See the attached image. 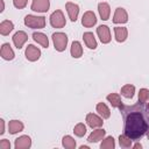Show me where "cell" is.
Instances as JSON below:
<instances>
[{
    "mask_svg": "<svg viewBox=\"0 0 149 149\" xmlns=\"http://www.w3.org/2000/svg\"><path fill=\"white\" fill-rule=\"evenodd\" d=\"M123 119V134L132 140H140L149 129V106L143 102L123 105L120 109Z\"/></svg>",
    "mask_w": 149,
    "mask_h": 149,
    "instance_id": "6da1fadb",
    "label": "cell"
},
{
    "mask_svg": "<svg viewBox=\"0 0 149 149\" xmlns=\"http://www.w3.org/2000/svg\"><path fill=\"white\" fill-rule=\"evenodd\" d=\"M24 24L33 29H42L45 27V17L44 16H35L27 15L24 17Z\"/></svg>",
    "mask_w": 149,
    "mask_h": 149,
    "instance_id": "7a4b0ae2",
    "label": "cell"
},
{
    "mask_svg": "<svg viewBox=\"0 0 149 149\" xmlns=\"http://www.w3.org/2000/svg\"><path fill=\"white\" fill-rule=\"evenodd\" d=\"M52 42H54V47L57 51L62 52L65 50L66 44H68V36L64 33H54L52 34Z\"/></svg>",
    "mask_w": 149,
    "mask_h": 149,
    "instance_id": "3957f363",
    "label": "cell"
},
{
    "mask_svg": "<svg viewBox=\"0 0 149 149\" xmlns=\"http://www.w3.org/2000/svg\"><path fill=\"white\" fill-rule=\"evenodd\" d=\"M65 17L64 14L61 9H56L51 15H50V24L54 28H63L65 26Z\"/></svg>",
    "mask_w": 149,
    "mask_h": 149,
    "instance_id": "277c9868",
    "label": "cell"
},
{
    "mask_svg": "<svg viewBox=\"0 0 149 149\" xmlns=\"http://www.w3.org/2000/svg\"><path fill=\"white\" fill-rule=\"evenodd\" d=\"M24 55H26V58L30 62H35L37 61L40 57H41V50L33 45V44H29L27 48H26V51H24Z\"/></svg>",
    "mask_w": 149,
    "mask_h": 149,
    "instance_id": "5b68a950",
    "label": "cell"
},
{
    "mask_svg": "<svg viewBox=\"0 0 149 149\" xmlns=\"http://www.w3.org/2000/svg\"><path fill=\"white\" fill-rule=\"evenodd\" d=\"M50 1L49 0H33L31 2V10L38 13H45L49 10Z\"/></svg>",
    "mask_w": 149,
    "mask_h": 149,
    "instance_id": "8992f818",
    "label": "cell"
},
{
    "mask_svg": "<svg viewBox=\"0 0 149 149\" xmlns=\"http://www.w3.org/2000/svg\"><path fill=\"white\" fill-rule=\"evenodd\" d=\"M97 34L100 38V41L104 43V44H107L111 42V31H109V28L105 24H101L97 28Z\"/></svg>",
    "mask_w": 149,
    "mask_h": 149,
    "instance_id": "52a82bcc",
    "label": "cell"
},
{
    "mask_svg": "<svg viewBox=\"0 0 149 149\" xmlns=\"http://www.w3.org/2000/svg\"><path fill=\"white\" fill-rule=\"evenodd\" d=\"M97 23V17H95V14L92 12V10H87L83 14V17H81V24L86 28H90V27H93L94 24Z\"/></svg>",
    "mask_w": 149,
    "mask_h": 149,
    "instance_id": "ba28073f",
    "label": "cell"
},
{
    "mask_svg": "<svg viewBox=\"0 0 149 149\" xmlns=\"http://www.w3.org/2000/svg\"><path fill=\"white\" fill-rule=\"evenodd\" d=\"M86 123L91 127V128H99L102 126L104 121H102V118L94 114V113H88L86 115Z\"/></svg>",
    "mask_w": 149,
    "mask_h": 149,
    "instance_id": "9c48e42d",
    "label": "cell"
},
{
    "mask_svg": "<svg viewBox=\"0 0 149 149\" xmlns=\"http://www.w3.org/2000/svg\"><path fill=\"white\" fill-rule=\"evenodd\" d=\"M27 40H28V35L23 30H19L13 35V43L17 49H21L23 44L27 42Z\"/></svg>",
    "mask_w": 149,
    "mask_h": 149,
    "instance_id": "30bf717a",
    "label": "cell"
},
{
    "mask_svg": "<svg viewBox=\"0 0 149 149\" xmlns=\"http://www.w3.org/2000/svg\"><path fill=\"white\" fill-rule=\"evenodd\" d=\"M128 21V14L125 8L118 7L115 9L114 16H113V22L114 23H126Z\"/></svg>",
    "mask_w": 149,
    "mask_h": 149,
    "instance_id": "8fae6325",
    "label": "cell"
},
{
    "mask_svg": "<svg viewBox=\"0 0 149 149\" xmlns=\"http://www.w3.org/2000/svg\"><path fill=\"white\" fill-rule=\"evenodd\" d=\"M65 8H66V12L69 14L70 20L72 22H76L77 17H78V14H79V7H78V5L69 1V2L65 3Z\"/></svg>",
    "mask_w": 149,
    "mask_h": 149,
    "instance_id": "7c38bea8",
    "label": "cell"
},
{
    "mask_svg": "<svg viewBox=\"0 0 149 149\" xmlns=\"http://www.w3.org/2000/svg\"><path fill=\"white\" fill-rule=\"evenodd\" d=\"M31 146V139L28 135H22L15 140L14 147L15 149H27Z\"/></svg>",
    "mask_w": 149,
    "mask_h": 149,
    "instance_id": "4fadbf2b",
    "label": "cell"
},
{
    "mask_svg": "<svg viewBox=\"0 0 149 149\" xmlns=\"http://www.w3.org/2000/svg\"><path fill=\"white\" fill-rule=\"evenodd\" d=\"M0 55L3 59L6 61H12L14 59L15 55H14V51L12 49V47L9 45V43H3L2 47H1V50H0Z\"/></svg>",
    "mask_w": 149,
    "mask_h": 149,
    "instance_id": "5bb4252c",
    "label": "cell"
},
{
    "mask_svg": "<svg viewBox=\"0 0 149 149\" xmlns=\"http://www.w3.org/2000/svg\"><path fill=\"white\" fill-rule=\"evenodd\" d=\"M98 10H99V15L100 17L106 21L109 19V14H111V8H109V5L107 2H100L98 5Z\"/></svg>",
    "mask_w": 149,
    "mask_h": 149,
    "instance_id": "9a60e30c",
    "label": "cell"
},
{
    "mask_svg": "<svg viewBox=\"0 0 149 149\" xmlns=\"http://www.w3.org/2000/svg\"><path fill=\"white\" fill-rule=\"evenodd\" d=\"M114 35L118 42H125L128 36V30L125 27H114Z\"/></svg>",
    "mask_w": 149,
    "mask_h": 149,
    "instance_id": "2e32d148",
    "label": "cell"
},
{
    "mask_svg": "<svg viewBox=\"0 0 149 149\" xmlns=\"http://www.w3.org/2000/svg\"><path fill=\"white\" fill-rule=\"evenodd\" d=\"M23 128H24L23 123H22L21 121H19V120H12V121H9V123H8L9 134H13V135L16 134V133H19V132H22Z\"/></svg>",
    "mask_w": 149,
    "mask_h": 149,
    "instance_id": "e0dca14e",
    "label": "cell"
},
{
    "mask_svg": "<svg viewBox=\"0 0 149 149\" xmlns=\"http://www.w3.org/2000/svg\"><path fill=\"white\" fill-rule=\"evenodd\" d=\"M105 134H106V130L105 129H95V130H93L90 135H88V137H87V141L88 142H99L100 140H102L104 139V136H105Z\"/></svg>",
    "mask_w": 149,
    "mask_h": 149,
    "instance_id": "ac0fdd59",
    "label": "cell"
},
{
    "mask_svg": "<svg viewBox=\"0 0 149 149\" xmlns=\"http://www.w3.org/2000/svg\"><path fill=\"white\" fill-rule=\"evenodd\" d=\"M83 38H84V42H85V44H86L87 48H90V49H95L97 48V41L94 38L93 33H91V31L84 33Z\"/></svg>",
    "mask_w": 149,
    "mask_h": 149,
    "instance_id": "d6986e66",
    "label": "cell"
},
{
    "mask_svg": "<svg viewBox=\"0 0 149 149\" xmlns=\"http://www.w3.org/2000/svg\"><path fill=\"white\" fill-rule=\"evenodd\" d=\"M33 38H34V41L35 42H37L38 44H41L43 48H48L49 47V40H48V37H47V35L45 34H43V33H34L33 34Z\"/></svg>",
    "mask_w": 149,
    "mask_h": 149,
    "instance_id": "ffe728a7",
    "label": "cell"
},
{
    "mask_svg": "<svg viewBox=\"0 0 149 149\" xmlns=\"http://www.w3.org/2000/svg\"><path fill=\"white\" fill-rule=\"evenodd\" d=\"M106 98H107V100L111 102V105L113 107H116V108L121 109V107L123 106V104L121 101V98H120V95L118 93H109Z\"/></svg>",
    "mask_w": 149,
    "mask_h": 149,
    "instance_id": "44dd1931",
    "label": "cell"
},
{
    "mask_svg": "<svg viewBox=\"0 0 149 149\" xmlns=\"http://www.w3.org/2000/svg\"><path fill=\"white\" fill-rule=\"evenodd\" d=\"M70 52H71V56H72L73 58H79V57L83 55V47H81L80 42L73 41L72 44H71V50H70Z\"/></svg>",
    "mask_w": 149,
    "mask_h": 149,
    "instance_id": "7402d4cb",
    "label": "cell"
},
{
    "mask_svg": "<svg viewBox=\"0 0 149 149\" xmlns=\"http://www.w3.org/2000/svg\"><path fill=\"white\" fill-rule=\"evenodd\" d=\"M95 108H97V112L99 113V115L102 119H108L111 116V111H109V108L107 107L106 104L99 102V104H97V107Z\"/></svg>",
    "mask_w": 149,
    "mask_h": 149,
    "instance_id": "603a6c76",
    "label": "cell"
},
{
    "mask_svg": "<svg viewBox=\"0 0 149 149\" xmlns=\"http://www.w3.org/2000/svg\"><path fill=\"white\" fill-rule=\"evenodd\" d=\"M13 28H14L13 22L9 21V20H5V21H2L0 23V34L6 36V35H8L13 30Z\"/></svg>",
    "mask_w": 149,
    "mask_h": 149,
    "instance_id": "cb8c5ba5",
    "label": "cell"
},
{
    "mask_svg": "<svg viewBox=\"0 0 149 149\" xmlns=\"http://www.w3.org/2000/svg\"><path fill=\"white\" fill-rule=\"evenodd\" d=\"M134 93H135V86L134 85H130V84H127V85H123L121 87V94L125 97V98H133L134 97Z\"/></svg>",
    "mask_w": 149,
    "mask_h": 149,
    "instance_id": "d4e9b609",
    "label": "cell"
},
{
    "mask_svg": "<svg viewBox=\"0 0 149 149\" xmlns=\"http://www.w3.org/2000/svg\"><path fill=\"white\" fill-rule=\"evenodd\" d=\"M62 144L64 148L66 149H74L76 148V141L70 136V135H65L62 139Z\"/></svg>",
    "mask_w": 149,
    "mask_h": 149,
    "instance_id": "484cf974",
    "label": "cell"
},
{
    "mask_svg": "<svg viewBox=\"0 0 149 149\" xmlns=\"http://www.w3.org/2000/svg\"><path fill=\"white\" fill-rule=\"evenodd\" d=\"M73 133H74L76 136L83 137V136L86 134V126H85L84 123H81V122L77 123V125L74 126V128H73Z\"/></svg>",
    "mask_w": 149,
    "mask_h": 149,
    "instance_id": "4316f807",
    "label": "cell"
},
{
    "mask_svg": "<svg viewBox=\"0 0 149 149\" xmlns=\"http://www.w3.org/2000/svg\"><path fill=\"white\" fill-rule=\"evenodd\" d=\"M114 147H115V141H114L113 136H107L102 141V143L100 144V148L101 149H113Z\"/></svg>",
    "mask_w": 149,
    "mask_h": 149,
    "instance_id": "83f0119b",
    "label": "cell"
},
{
    "mask_svg": "<svg viewBox=\"0 0 149 149\" xmlns=\"http://www.w3.org/2000/svg\"><path fill=\"white\" fill-rule=\"evenodd\" d=\"M132 141L133 140L130 137H128L127 135H125V134L119 136V144L122 148H130L132 147Z\"/></svg>",
    "mask_w": 149,
    "mask_h": 149,
    "instance_id": "f1b7e54d",
    "label": "cell"
},
{
    "mask_svg": "<svg viewBox=\"0 0 149 149\" xmlns=\"http://www.w3.org/2000/svg\"><path fill=\"white\" fill-rule=\"evenodd\" d=\"M149 100V90L148 88H141L139 92V101L146 104Z\"/></svg>",
    "mask_w": 149,
    "mask_h": 149,
    "instance_id": "f546056e",
    "label": "cell"
},
{
    "mask_svg": "<svg viewBox=\"0 0 149 149\" xmlns=\"http://www.w3.org/2000/svg\"><path fill=\"white\" fill-rule=\"evenodd\" d=\"M27 2H28V0H13L14 7H16V8H19V9L24 8V7L27 6Z\"/></svg>",
    "mask_w": 149,
    "mask_h": 149,
    "instance_id": "4dcf8cb0",
    "label": "cell"
},
{
    "mask_svg": "<svg viewBox=\"0 0 149 149\" xmlns=\"http://www.w3.org/2000/svg\"><path fill=\"white\" fill-rule=\"evenodd\" d=\"M9 148H10V143L8 140L3 139L0 141V149H9Z\"/></svg>",
    "mask_w": 149,
    "mask_h": 149,
    "instance_id": "1f68e13d",
    "label": "cell"
},
{
    "mask_svg": "<svg viewBox=\"0 0 149 149\" xmlns=\"http://www.w3.org/2000/svg\"><path fill=\"white\" fill-rule=\"evenodd\" d=\"M5 133V120L0 119V134L2 135Z\"/></svg>",
    "mask_w": 149,
    "mask_h": 149,
    "instance_id": "d6a6232c",
    "label": "cell"
},
{
    "mask_svg": "<svg viewBox=\"0 0 149 149\" xmlns=\"http://www.w3.org/2000/svg\"><path fill=\"white\" fill-rule=\"evenodd\" d=\"M134 148H135V149H139V148L141 149V148H142V144H141V143H135V144H134Z\"/></svg>",
    "mask_w": 149,
    "mask_h": 149,
    "instance_id": "836d02e7",
    "label": "cell"
},
{
    "mask_svg": "<svg viewBox=\"0 0 149 149\" xmlns=\"http://www.w3.org/2000/svg\"><path fill=\"white\" fill-rule=\"evenodd\" d=\"M0 2H1V9H0V12H2L5 9V2H3V0H0Z\"/></svg>",
    "mask_w": 149,
    "mask_h": 149,
    "instance_id": "e575fe53",
    "label": "cell"
},
{
    "mask_svg": "<svg viewBox=\"0 0 149 149\" xmlns=\"http://www.w3.org/2000/svg\"><path fill=\"white\" fill-rule=\"evenodd\" d=\"M87 148H88L87 146H81V147H80V149H87Z\"/></svg>",
    "mask_w": 149,
    "mask_h": 149,
    "instance_id": "d590c367",
    "label": "cell"
},
{
    "mask_svg": "<svg viewBox=\"0 0 149 149\" xmlns=\"http://www.w3.org/2000/svg\"><path fill=\"white\" fill-rule=\"evenodd\" d=\"M146 135H147V137H148V140H149V129L147 130V134H146Z\"/></svg>",
    "mask_w": 149,
    "mask_h": 149,
    "instance_id": "8d00e7d4",
    "label": "cell"
},
{
    "mask_svg": "<svg viewBox=\"0 0 149 149\" xmlns=\"http://www.w3.org/2000/svg\"><path fill=\"white\" fill-rule=\"evenodd\" d=\"M148 106H149V104H148Z\"/></svg>",
    "mask_w": 149,
    "mask_h": 149,
    "instance_id": "74e56055",
    "label": "cell"
}]
</instances>
